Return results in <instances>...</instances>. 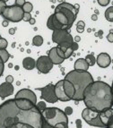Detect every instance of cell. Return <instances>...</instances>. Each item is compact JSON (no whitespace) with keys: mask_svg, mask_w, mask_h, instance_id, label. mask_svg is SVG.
Segmentation results:
<instances>
[{"mask_svg":"<svg viewBox=\"0 0 113 128\" xmlns=\"http://www.w3.org/2000/svg\"><path fill=\"white\" fill-rule=\"evenodd\" d=\"M84 27H85V22L83 21H79L76 24V30L79 33H83L84 32Z\"/></svg>","mask_w":113,"mask_h":128,"instance_id":"obj_26","label":"cell"},{"mask_svg":"<svg viewBox=\"0 0 113 128\" xmlns=\"http://www.w3.org/2000/svg\"><path fill=\"white\" fill-rule=\"evenodd\" d=\"M52 41L57 44L61 43H73L74 38L66 30H55L52 33Z\"/></svg>","mask_w":113,"mask_h":128,"instance_id":"obj_8","label":"cell"},{"mask_svg":"<svg viewBox=\"0 0 113 128\" xmlns=\"http://www.w3.org/2000/svg\"><path fill=\"white\" fill-rule=\"evenodd\" d=\"M100 119L102 121L105 127H108L113 120V108H108L104 111H101V112H100Z\"/></svg>","mask_w":113,"mask_h":128,"instance_id":"obj_15","label":"cell"},{"mask_svg":"<svg viewBox=\"0 0 113 128\" xmlns=\"http://www.w3.org/2000/svg\"><path fill=\"white\" fill-rule=\"evenodd\" d=\"M96 63L101 68H106L111 63V58L109 56V54L107 53H100L98 55L97 58H96Z\"/></svg>","mask_w":113,"mask_h":128,"instance_id":"obj_14","label":"cell"},{"mask_svg":"<svg viewBox=\"0 0 113 128\" xmlns=\"http://www.w3.org/2000/svg\"><path fill=\"white\" fill-rule=\"evenodd\" d=\"M98 4L101 6H106L107 4H109V0H97Z\"/></svg>","mask_w":113,"mask_h":128,"instance_id":"obj_31","label":"cell"},{"mask_svg":"<svg viewBox=\"0 0 113 128\" xmlns=\"http://www.w3.org/2000/svg\"><path fill=\"white\" fill-rule=\"evenodd\" d=\"M65 113L66 114L67 116L71 115V114L73 113V108L71 107H66V108H65V111H64Z\"/></svg>","mask_w":113,"mask_h":128,"instance_id":"obj_34","label":"cell"},{"mask_svg":"<svg viewBox=\"0 0 113 128\" xmlns=\"http://www.w3.org/2000/svg\"><path fill=\"white\" fill-rule=\"evenodd\" d=\"M105 18L107 19V21L111 22H113V6L107 8V10L105 11Z\"/></svg>","mask_w":113,"mask_h":128,"instance_id":"obj_21","label":"cell"},{"mask_svg":"<svg viewBox=\"0 0 113 128\" xmlns=\"http://www.w3.org/2000/svg\"><path fill=\"white\" fill-rule=\"evenodd\" d=\"M57 51H58V54L60 56H61L62 58H64V59H66V58H65V54H64V52L62 51L61 49H60L58 47V46H57Z\"/></svg>","mask_w":113,"mask_h":128,"instance_id":"obj_36","label":"cell"},{"mask_svg":"<svg viewBox=\"0 0 113 128\" xmlns=\"http://www.w3.org/2000/svg\"><path fill=\"white\" fill-rule=\"evenodd\" d=\"M15 88L12 85V83L5 82L0 84V98L4 100L7 97L11 96L14 93Z\"/></svg>","mask_w":113,"mask_h":128,"instance_id":"obj_13","label":"cell"},{"mask_svg":"<svg viewBox=\"0 0 113 128\" xmlns=\"http://www.w3.org/2000/svg\"><path fill=\"white\" fill-rule=\"evenodd\" d=\"M85 60L87 61L89 66H94V64L96 63V58H94L93 54H89L85 56Z\"/></svg>","mask_w":113,"mask_h":128,"instance_id":"obj_24","label":"cell"},{"mask_svg":"<svg viewBox=\"0 0 113 128\" xmlns=\"http://www.w3.org/2000/svg\"><path fill=\"white\" fill-rule=\"evenodd\" d=\"M66 80H68L73 83V85L75 89V96L73 98V100L81 101L83 98V92L85 88L90 83L93 82L92 74L88 73V71L81 70H73L70 71L65 77Z\"/></svg>","mask_w":113,"mask_h":128,"instance_id":"obj_3","label":"cell"},{"mask_svg":"<svg viewBox=\"0 0 113 128\" xmlns=\"http://www.w3.org/2000/svg\"><path fill=\"white\" fill-rule=\"evenodd\" d=\"M71 48H73V50H74V51L77 50V49H78V44H77V42L74 41V42H73V44H72V46H71Z\"/></svg>","mask_w":113,"mask_h":128,"instance_id":"obj_38","label":"cell"},{"mask_svg":"<svg viewBox=\"0 0 113 128\" xmlns=\"http://www.w3.org/2000/svg\"><path fill=\"white\" fill-rule=\"evenodd\" d=\"M7 82H10V83H12L14 82V77L12 76V75H8V76H7Z\"/></svg>","mask_w":113,"mask_h":128,"instance_id":"obj_39","label":"cell"},{"mask_svg":"<svg viewBox=\"0 0 113 128\" xmlns=\"http://www.w3.org/2000/svg\"><path fill=\"white\" fill-rule=\"evenodd\" d=\"M108 127H109V128H113V120H112V122H111L110 124H109V126Z\"/></svg>","mask_w":113,"mask_h":128,"instance_id":"obj_47","label":"cell"},{"mask_svg":"<svg viewBox=\"0 0 113 128\" xmlns=\"http://www.w3.org/2000/svg\"><path fill=\"white\" fill-rule=\"evenodd\" d=\"M75 42H79V41L81 40V38H80L79 36L75 37Z\"/></svg>","mask_w":113,"mask_h":128,"instance_id":"obj_45","label":"cell"},{"mask_svg":"<svg viewBox=\"0 0 113 128\" xmlns=\"http://www.w3.org/2000/svg\"><path fill=\"white\" fill-rule=\"evenodd\" d=\"M6 6H7V3H5L0 0V14H2L3 11H4V9Z\"/></svg>","mask_w":113,"mask_h":128,"instance_id":"obj_33","label":"cell"},{"mask_svg":"<svg viewBox=\"0 0 113 128\" xmlns=\"http://www.w3.org/2000/svg\"><path fill=\"white\" fill-rule=\"evenodd\" d=\"M0 38H1V36H0Z\"/></svg>","mask_w":113,"mask_h":128,"instance_id":"obj_51","label":"cell"},{"mask_svg":"<svg viewBox=\"0 0 113 128\" xmlns=\"http://www.w3.org/2000/svg\"><path fill=\"white\" fill-rule=\"evenodd\" d=\"M74 6H75V9H77V10H79V4H74Z\"/></svg>","mask_w":113,"mask_h":128,"instance_id":"obj_48","label":"cell"},{"mask_svg":"<svg viewBox=\"0 0 113 128\" xmlns=\"http://www.w3.org/2000/svg\"><path fill=\"white\" fill-rule=\"evenodd\" d=\"M15 100L16 105L23 109H31L36 106V104H34L32 101H31L30 100H28V98H15Z\"/></svg>","mask_w":113,"mask_h":128,"instance_id":"obj_16","label":"cell"},{"mask_svg":"<svg viewBox=\"0 0 113 128\" xmlns=\"http://www.w3.org/2000/svg\"><path fill=\"white\" fill-rule=\"evenodd\" d=\"M24 11L23 10V7L15 4L13 6H7L1 15L9 22H19L24 18Z\"/></svg>","mask_w":113,"mask_h":128,"instance_id":"obj_5","label":"cell"},{"mask_svg":"<svg viewBox=\"0 0 113 128\" xmlns=\"http://www.w3.org/2000/svg\"><path fill=\"white\" fill-rule=\"evenodd\" d=\"M31 19H32V15H31V13H24L23 20H24V22H29Z\"/></svg>","mask_w":113,"mask_h":128,"instance_id":"obj_32","label":"cell"},{"mask_svg":"<svg viewBox=\"0 0 113 128\" xmlns=\"http://www.w3.org/2000/svg\"><path fill=\"white\" fill-rule=\"evenodd\" d=\"M23 66L26 70H32L36 67V62L32 58H25L23 60Z\"/></svg>","mask_w":113,"mask_h":128,"instance_id":"obj_20","label":"cell"},{"mask_svg":"<svg viewBox=\"0 0 113 128\" xmlns=\"http://www.w3.org/2000/svg\"><path fill=\"white\" fill-rule=\"evenodd\" d=\"M15 33V28H11L10 30H9V34L14 35Z\"/></svg>","mask_w":113,"mask_h":128,"instance_id":"obj_40","label":"cell"},{"mask_svg":"<svg viewBox=\"0 0 113 128\" xmlns=\"http://www.w3.org/2000/svg\"><path fill=\"white\" fill-rule=\"evenodd\" d=\"M8 45V42L6 38H0V49H6Z\"/></svg>","mask_w":113,"mask_h":128,"instance_id":"obj_27","label":"cell"},{"mask_svg":"<svg viewBox=\"0 0 113 128\" xmlns=\"http://www.w3.org/2000/svg\"><path fill=\"white\" fill-rule=\"evenodd\" d=\"M8 22L9 21H7V20H5V21L2 22V25L4 26V27H7V26H8V24H9Z\"/></svg>","mask_w":113,"mask_h":128,"instance_id":"obj_41","label":"cell"},{"mask_svg":"<svg viewBox=\"0 0 113 128\" xmlns=\"http://www.w3.org/2000/svg\"><path fill=\"white\" fill-rule=\"evenodd\" d=\"M37 90L41 92V98L43 100L49 103H56L58 100L55 92V85L52 83H49L42 88H37Z\"/></svg>","mask_w":113,"mask_h":128,"instance_id":"obj_7","label":"cell"},{"mask_svg":"<svg viewBox=\"0 0 113 128\" xmlns=\"http://www.w3.org/2000/svg\"><path fill=\"white\" fill-rule=\"evenodd\" d=\"M84 105L92 110L101 112L113 107V93L111 86L101 81L90 83L83 92Z\"/></svg>","mask_w":113,"mask_h":128,"instance_id":"obj_2","label":"cell"},{"mask_svg":"<svg viewBox=\"0 0 113 128\" xmlns=\"http://www.w3.org/2000/svg\"><path fill=\"white\" fill-rule=\"evenodd\" d=\"M22 7H23V10L24 11V13H31L32 11V9H33V6L30 2H25V4Z\"/></svg>","mask_w":113,"mask_h":128,"instance_id":"obj_25","label":"cell"},{"mask_svg":"<svg viewBox=\"0 0 113 128\" xmlns=\"http://www.w3.org/2000/svg\"><path fill=\"white\" fill-rule=\"evenodd\" d=\"M44 118L41 111L35 106L23 109L11 98L0 105V128H42Z\"/></svg>","mask_w":113,"mask_h":128,"instance_id":"obj_1","label":"cell"},{"mask_svg":"<svg viewBox=\"0 0 113 128\" xmlns=\"http://www.w3.org/2000/svg\"><path fill=\"white\" fill-rule=\"evenodd\" d=\"M55 92L56 95L58 97V100L63 101V102H66V101L71 100L70 98L67 97L64 90V80L58 82L57 84H55Z\"/></svg>","mask_w":113,"mask_h":128,"instance_id":"obj_11","label":"cell"},{"mask_svg":"<svg viewBox=\"0 0 113 128\" xmlns=\"http://www.w3.org/2000/svg\"><path fill=\"white\" fill-rule=\"evenodd\" d=\"M41 114L44 118L43 127H56L57 124L61 123L68 126L67 115L58 108H46L41 111Z\"/></svg>","mask_w":113,"mask_h":128,"instance_id":"obj_4","label":"cell"},{"mask_svg":"<svg viewBox=\"0 0 113 128\" xmlns=\"http://www.w3.org/2000/svg\"><path fill=\"white\" fill-rule=\"evenodd\" d=\"M36 106H37V108H38L41 111H42V110H44L45 108H46V103L44 102V101H40V102H38V103H36Z\"/></svg>","mask_w":113,"mask_h":128,"instance_id":"obj_29","label":"cell"},{"mask_svg":"<svg viewBox=\"0 0 113 128\" xmlns=\"http://www.w3.org/2000/svg\"><path fill=\"white\" fill-rule=\"evenodd\" d=\"M107 40H108L109 42L113 43V32H109V34H108V36H107Z\"/></svg>","mask_w":113,"mask_h":128,"instance_id":"obj_37","label":"cell"},{"mask_svg":"<svg viewBox=\"0 0 113 128\" xmlns=\"http://www.w3.org/2000/svg\"><path fill=\"white\" fill-rule=\"evenodd\" d=\"M29 22H30L31 24H34L35 22H36V21H35L34 18H32V19H31L30 21H29Z\"/></svg>","mask_w":113,"mask_h":128,"instance_id":"obj_43","label":"cell"},{"mask_svg":"<svg viewBox=\"0 0 113 128\" xmlns=\"http://www.w3.org/2000/svg\"><path fill=\"white\" fill-rule=\"evenodd\" d=\"M82 118L90 126H96V127H105L102 121L100 119V112L98 111L86 108L82 112Z\"/></svg>","mask_w":113,"mask_h":128,"instance_id":"obj_6","label":"cell"},{"mask_svg":"<svg viewBox=\"0 0 113 128\" xmlns=\"http://www.w3.org/2000/svg\"><path fill=\"white\" fill-rule=\"evenodd\" d=\"M98 35L100 36V38H102V37H101V35H102V30H100V32H98Z\"/></svg>","mask_w":113,"mask_h":128,"instance_id":"obj_46","label":"cell"},{"mask_svg":"<svg viewBox=\"0 0 113 128\" xmlns=\"http://www.w3.org/2000/svg\"><path fill=\"white\" fill-rule=\"evenodd\" d=\"M75 123H76V126H77V127H81V126H82V124H81V120H80V119H77Z\"/></svg>","mask_w":113,"mask_h":128,"instance_id":"obj_42","label":"cell"},{"mask_svg":"<svg viewBox=\"0 0 113 128\" xmlns=\"http://www.w3.org/2000/svg\"><path fill=\"white\" fill-rule=\"evenodd\" d=\"M1 1H3V2H5V3H7V1H9V0H1Z\"/></svg>","mask_w":113,"mask_h":128,"instance_id":"obj_49","label":"cell"},{"mask_svg":"<svg viewBox=\"0 0 113 128\" xmlns=\"http://www.w3.org/2000/svg\"><path fill=\"white\" fill-rule=\"evenodd\" d=\"M25 0H15V4H17L19 6H23L25 4Z\"/></svg>","mask_w":113,"mask_h":128,"instance_id":"obj_35","label":"cell"},{"mask_svg":"<svg viewBox=\"0 0 113 128\" xmlns=\"http://www.w3.org/2000/svg\"><path fill=\"white\" fill-rule=\"evenodd\" d=\"M97 19H98V17H97V15H96V14H92V20H93V21H96Z\"/></svg>","mask_w":113,"mask_h":128,"instance_id":"obj_44","label":"cell"},{"mask_svg":"<svg viewBox=\"0 0 113 128\" xmlns=\"http://www.w3.org/2000/svg\"><path fill=\"white\" fill-rule=\"evenodd\" d=\"M15 98H28V100H30L31 101H32L34 104L37 103L36 94L32 92V90H29V89H22V90H20L17 93L15 94Z\"/></svg>","mask_w":113,"mask_h":128,"instance_id":"obj_12","label":"cell"},{"mask_svg":"<svg viewBox=\"0 0 113 128\" xmlns=\"http://www.w3.org/2000/svg\"><path fill=\"white\" fill-rule=\"evenodd\" d=\"M48 56H49V58L51 59L52 63H53L54 64H61L65 60L64 58H62L61 56L58 54L57 47L52 48L48 52Z\"/></svg>","mask_w":113,"mask_h":128,"instance_id":"obj_17","label":"cell"},{"mask_svg":"<svg viewBox=\"0 0 113 128\" xmlns=\"http://www.w3.org/2000/svg\"><path fill=\"white\" fill-rule=\"evenodd\" d=\"M43 44V38L41 35H37L34 38H32V45L36 46V47H40Z\"/></svg>","mask_w":113,"mask_h":128,"instance_id":"obj_22","label":"cell"},{"mask_svg":"<svg viewBox=\"0 0 113 128\" xmlns=\"http://www.w3.org/2000/svg\"><path fill=\"white\" fill-rule=\"evenodd\" d=\"M73 53H74V50H73L72 48H68L66 49V50H65L64 51V54H65V58H69L71 56L73 55Z\"/></svg>","mask_w":113,"mask_h":128,"instance_id":"obj_28","label":"cell"},{"mask_svg":"<svg viewBox=\"0 0 113 128\" xmlns=\"http://www.w3.org/2000/svg\"><path fill=\"white\" fill-rule=\"evenodd\" d=\"M0 58H2L3 62L7 63L10 58V54L7 51V49H0Z\"/></svg>","mask_w":113,"mask_h":128,"instance_id":"obj_23","label":"cell"},{"mask_svg":"<svg viewBox=\"0 0 113 128\" xmlns=\"http://www.w3.org/2000/svg\"><path fill=\"white\" fill-rule=\"evenodd\" d=\"M56 8L61 11L64 14H66V16L69 18V20H70V22H72V24L75 22L79 10L75 9L74 4H69V3L64 2V3L59 4L58 6H57Z\"/></svg>","mask_w":113,"mask_h":128,"instance_id":"obj_9","label":"cell"},{"mask_svg":"<svg viewBox=\"0 0 113 128\" xmlns=\"http://www.w3.org/2000/svg\"><path fill=\"white\" fill-rule=\"evenodd\" d=\"M75 70H81V71H88L89 64L85 58H79L75 62Z\"/></svg>","mask_w":113,"mask_h":128,"instance_id":"obj_19","label":"cell"},{"mask_svg":"<svg viewBox=\"0 0 113 128\" xmlns=\"http://www.w3.org/2000/svg\"><path fill=\"white\" fill-rule=\"evenodd\" d=\"M111 89H112V93H113V82H112V85H111Z\"/></svg>","mask_w":113,"mask_h":128,"instance_id":"obj_50","label":"cell"},{"mask_svg":"<svg viewBox=\"0 0 113 128\" xmlns=\"http://www.w3.org/2000/svg\"><path fill=\"white\" fill-rule=\"evenodd\" d=\"M54 64L49 56H41L36 61V68L41 74H49V71L53 68Z\"/></svg>","mask_w":113,"mask_h":128,"instance_id":"obj_10","label":"cell"},{"mask_svg":"<svg viewBox=\"0 0 113 128\" xmlns=\"http://www.w3.org/2000/svg\"><path fill=\"white\" fill-rule=\"evenodd\" d=\"M64 90L66 94L67 95V97L70 100H73L75 93V89L74 87V85H73V83L68 80L64 79Z\"/></svg>","mask_w":113,"mask_h":128,"instance_id":"obj_18","label":"cell"},{"mask_svg":"<svg viewBox=\"0 0 113 128\" xmlns=\"http://www.w3.org/2000/svg\"><path fill=\"white\" fill-rule=\"evenodd\" d=\"M4 69H5V63L3 62L2 58H0V77L3 75V73H4Z\"/></svg>","mask_w":113,"mask_h":128,"instance_id":"obj_30","label":"cell"}]
</instances>
